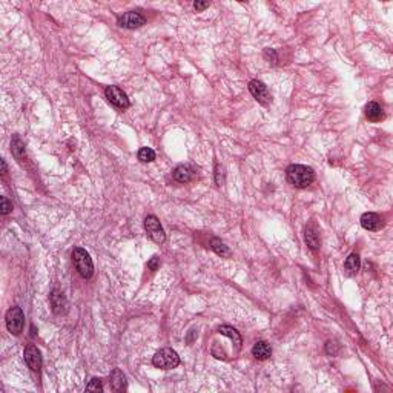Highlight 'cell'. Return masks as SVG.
Returning a JSON list of instances; mask_svg holds the SVG:
<instances>
[{
	"mask_svg": "<svg viewBox=\"0 0 393 393\" xmlns=\"http://www.w3.org/2000/svg\"><path fill=\"white\" fill-rule=\"evenodd\" d=\"M286 175H287V181L298 189H304L310 186L313 180H315L313 169L304 165H290L286 169Z\"/></svg>",
	"mask_w": 393,
	"mask_h": 393,
	"instance_id": "obj_1",
	"label": "cell"
},
{
	"mask_svg": "<svg viewBox=\"0 0 393 393\" xmlns=\"http://www.w3.org/2000/svg\"><path fill=\"white\" fill-rule=\"evenodd\" d=\"M152 364H154L157 369L171 370V369L178 367V364H180V357H178V353H177L174 349L165 347V349L159 350V352H157L155 355H154Z\"/></svg>",
	"mask_w": 393,
	"mask_h": 393,
	"instance_id": "obj_2",
	"label": "cell"
},
{
	"mask_svg": "<svg viewBox=\"0 0 393 393\" xmlns=\"http://www.w3.org/2000/svg\"><path fill=\"white\" fill-rule=\"evenodd\" d=\"M72 261H74V266H75L77 272L80 273L83 278H91L92 277L94 264H92V260H91L89 254L85 249L75 248L72 251Z\"/></svg>",
	"mask_w": 393,
	"mask_h": 393,
	"instance_id": "obj_3",
	"label": "cell"
},
{
	"mask_svg": "<svg viewBox=\"0 0 393 393\" xmlns=\"http://www.w3.org/2000/svg\"><path fill=\"white\" fill-rule=\"evenodd\" d=\"M5 321H7V329L10 330V333H13V335H20L22 330H23V326H25V315H23L22 309H20L19 306L11 307V309L7 312Z\"/></svg>",
	"mask_w": 393,
	"mask_h": 393,
	"instance_id": "obj_4",
	"label": "cell"
},
{
	"mask_svg": "<svg viewBox=\"0 0 393 393\" xmlns=\"http://www.w3.org/2000/svg\"><path fill=\"white\" fill-rule=\"evenodd\" d=\"M144 229H146V233L149 235V238L157 243V244H162L165 243L166 240V233L160 224V220L157 218L155 215H148L144 218Z\"/></svg>",
	"mask_w": 393,
	"mask_h": 393,
	"instance_id": "obj_5",
	"label": "cell"
},
{
	"mask_svg": "<svg viewBox=\"0 0 393 393\" xmlns=\"http://www.w3.org/2000/svg\"><path fill=\"white\" fill-rule=\"evenodd\" d=\"M105 95H106V99H108V102L112 105V106H115L117 109H126V108H129V99H128V95H126V92L125 91H122L119 86H106V89H105Z\"/></svg>",
	"mask_w": 393,
	"mask_h": 393,
	"instance_id": "obj_6",
	"label": "cell"
},
{
	"mask_svg": "<svg viewBox=\"0 0 393 393\" xmlns=\"http://www.w3.org/2000/svg\"><path fill=\"white\" fill-rule=\"evenodd\" d=\"M23 358L26 366L32 370V372H40L42 369V353L38 350L34 344H28L25 347L23 352Z\"/></svg>",
	"mask_w": 393,
	"mask_h": 393,
	"instance_id": "obj_7",
	"label": "cell"
},
{
	"mask_svg": "<svg viewBox=\"0 0 393 393\" xmlns=\"http://www.w3.org/2000/svg\"><path fill=\"white\" fill-rule=\"evenodd\" d=\"M146 23V19L141 13L138 11H129V13H125L123 16L119 17V20H117V25L122 26V28H126V29H135V28H140Z\"/></svg>",
	"mask_w": 393,
	"mask_h": 393,
	"instance_id": "obj_8",
	"label": "cell"
},
{
	"mask_svg": "<svg viewBox=\"0 0 393 393\" xmlns=\"http://www.w3.org/2000/svg\"><path fill=\"white\" fill-rule=\"evenodd\" d=\"M249 91H251V94L254 95V99H255L258 103H261V105H269L270 100H272L267 86H266L263 82H260V80H252V82L249 83Z\"/></svg>",
	"mask_w": 393,
	"mask_h": 393,
	"instance_id": "obj_9",
	"label": "cell"
},
{
	"mask_svg": "<svg viewBox=\"0 0 393 393\" xmlns=\"http://www.w3.org/2000/svg\"><path fill=\"white\" fill-rule=\"evenodd\" d=\"M304 240L307 243V246L313 251L320 249L321 246V238H320V230L317 227V224L310 221L307 226H306V230H304Z\"/></svg>",
	"mask_w": 393,
	"mask_h": 393,
	"instance_id": "obj_10",
	"label": "cell"
},
{
	"mask_svg": "<svg viewBox=\"0 0 393 393\" xmlns=\"http://www.w3.org/2000/svg\"><path fill=\"white\" fill-rule=\"evenodd\" d=\"M361 226H363L366 230L375 232V230H379V229L384 226V223H382V218H381L378 214H375V212H366V214H363V217H361Z\"/></svg>",
	"mask_w": 393,
	"mask_h": 393,
	"instance_id": "obj_11",
	"label": "cell"
},
{
	"mask_svg": "<svg viewBox=\"0 0 393 393\" xmlns=\"http://www.w3.org/2000/svg\"><path fill=\"white\" fill-rule=\"evenodd\" d=\"M217 332H218L220 335H223V336H227V338L232 341V344L235 346V350H237V353L240 352L241 344H243V339H241V335L238 333L237 329H233V327H230V326H220V327L217 329Z\"/></svg>",
	"mask_w": 393,
	"mask_h": 393,
	"instance_id": "obj_12",
	"label": "cell"
},
{
	"mask_svg": "<svg viewBox=\"0 0 393 393\" xmlns=\"http://www.w3.org/2000/svg\"><path fill=\"white\" fill-rule=\"evenodd\" d=\"M50 300H51L53 312L57 313V315H62V313H65L68 310V301L60 290H53Z\"/></svg>",
	"mask_w": 393,
	"mask_h": 393,
	"instance_id": "obj_13",
	"label": "cell"
},
{
	"mask_svg": "<svg viewBox=\"0 0 393 393\" xmlns=\"http://www.w3.org/2000/svg\"><path fill=\"white\" fill-rule=\"evenodd\" d=\"M252 355L255 360L258 361H264V360H269L270 355H272V347L267 341H258L255 342V346L252 347Z\"/></svg>",
	"mask_w": 393,
	"mask_h": 393,
	"instance_id": "obj_14",
	"label": "cell"
},
{
	"mask_svg": "<svg viewBox=\"0 0 393 393\" xmlns=\"http://www.w3.org/2000/svg\"><path fill=\"white\" fill-rule=\"evenodd\" d=\"M111 387L115 391H125L128 388V381L120 369H114L111 373Z\"/></svg>",
	"mask_w": 393,
	"mask_h": 393,
	"instance_id": "obj_15",
	"label": "cell"
},
{
	"mask_svg": "<svg viewBox=\"0 0 393 393\" xmlns=\"http://www.w3.org/2000/svg\"><path fill=\"white\" fill-rule=\"evenodd\" d=\"M193 175H195V172L189 165H181V166L175 168L174 172H172L174 180L178 181V183H189L193 178Z\"/></svg>",
	"mask_w": 393,
	"mask_h": 393,
	"instance_id": "obj_16",
	"label": "cell"
},
{
	"mask_svg": "<svg viewBox=\"0 0 393 393\" xmlns=\"http://www.w3.org/2000/svg\"><path fill=\"white\" fill-rule=\"evenodd\" d=\"M364 114H366V117L370 122H379V120L384 119V111H382V108L376 102L367 103L366 109H364Z\"/></svg>",
	"mask_w": 393,
	"mask_h": 393,
	"instance_id": "obj_17",
	"label": "cell"
},
{
	"mask_svg": "<svg viewBox=\"0 0 393 393\" xmlns=\"http://www.w3.org/2000/svg\"><path fill=\"white\" fill-rule=\"evenodd\" d=\"M11 152L19 162H22L26 157V149H25V143L22 141V138L19 135H14L11 140Z\"/></svg>",
	"mask_w": 393,
	"mask_h": 393,
	"instance_id": "obj_18",
	"label": "cell"
},
{
	"mask_svg": "<svg viewBox=\"0 0 393 393\" xmlns=\"http://www.w3.org/2000/svg\"><path fill=\"white\" fill-rule=\"evenodd\" d=\"M344 267L349 273H357L361 267V260H360V255L358 254H350L347 258H346V263H344Z\"/></svg>",
	"mask_w": 393,
	"mask_h": 393,
	"instance_id": "obj_19",
	"label": "cell"
},
{
	"mask_svg": "<svg viewBox=\"0 0 393 393\" xmlns=\"http://www.w3.org/2000/svg\"><path fill=\"white\" fill-rule=\"evenodd\" d=\"M211 248H212V251H214L217 255H220V257H230V251H229V248H227L221 240H218V238H212V241H211Z\"/></svg>",
	"mask_w": 393,
	"mask_h": 393,
	"instance_id": "obj_20",
	"label": "cell"
},
{
	"mask_svg": "<svg viewBox=\"0 0 393 393\" xmlns=\"http://www.w3.org/2000/svg\"><path fill=\"white\" fill-rule=\"evenodd\" d=\"M138 160L143 163H151L155 160V152L151 148H141L138 151Z\"/></svg>",
	"mask_w": 393,
	"mask_h": 393,
	"instance_id": "obj_21",
	"label": "cell"
},
{
	"mask_svg": "<svg viewBox=\"0 0 393 393\" xmlns=\"http://www.w3.org/2000/svg\"><path fill=\"white\" fill-rule=\"evenodd\" d=\"M86 390L88 391H103V384H102V379L99 378H92L88 385H86Z\"/></svg>",
	"mask_w": 393,
	"mask_h": 393,
	"instance_id": "obj_22",
	"label": "cell"
},
{
	"mask_svg": "<svg viewBox=\"0 0 393 393\" xmlns=\"http://www.w3.org/2000/svg\"><path fill=\"white\" fill-rule=\"evenodd\" d=\"M0 203H2V206H0V212H2V215H8L13 211V203L8 202L7 197H2V199H0Z\"/></svg>",
	"mask_w": 393,
	"mask_h": 393,
	"instance_id": "obj_23",
	"label": "cell"
},
{
	"mask_svg": "<svg viewBox=\"0 0 393 393\" xmlns=\"http://www.w3.org/2000/svg\"><path fill=\"white\" fill-rule=\"evenodd\" d=\"M160 267V258L157 257V255H154L149 261H148V269L149 270H157Z\"/></svg>",
	"mask_w": 393,
	"mask_h": 393,
	"instance_id": "obj_24",
	"label": "cell"
},
{
	"mask_svg": "<svg viewBox=\"0 0 393 393\" xmlns=\"http://www.w3.org/2000/svg\"><path fill=\"white\" fill-rule=\"evenodd\" d=\"M338 344L335 342V341H327V344H326V352L329 353V355H336V352H338Z\"/></svg>",
	"mask_w": 393,
	"mask_h": 393,
	"instance_id": "obj_25",
	"label": "cell"
},
{
	"mask_svg": "<svg viewBox=\"0 0 393 393\" xmlns=\"http://www.w3.org/2000/svg\"><path fill=\"white\" fill-rule=\"evenodd\" d=\"M209 2H200V0H197V2L193 4V8H195V11L197 13H202V11H205L206 8H209Z\"/></svg>",
	"mask_w": 393,
	"mask_h": 393,
	"instance_id": "obj_26",
	"label": "cell"
},
{
	"mask_svg": "<svg viewBox=\"0 0 393 393\" xmlns=\"http://www.w3.org/2000/svg\"><path fill=\"white\" fill-rule=\"evenodd\" d=\"M215 177H217V184L218 186H221L223 184V171H221V168L217 165V174H215Z\"/></svg>",
	"mask_w": 393,
	"mask_h": 393,
	"instance_id": "obj_27",
	"label": "cell"
},
{
	"mask_svg": "<svg viewBox=\"0 0 393 393\" xmlns=\"http://www.w3.org/2000/svg\"><path fill=\"white\" fill-rule=\"evenodd\" d=\"M0 163H2V174H4V175H7V171H8V169H7V162L2 159V162H0Z\"/></svg>",
	"mask_w": 393,
	"mask_h": 393,
	"instance_id": "obj_28",
	"label": "cell"
},
{
	"mask_svg": "<svg viewBox=\"0 0 393 393\" xmlns=\"http://www.w3.org/2000/svg\"><path fill=\"white\" fill-rule=\"evenodd\" d=\"M195 333H197V332H195V330H190V333H189V336H187V342H189V344H190V342H192V339H193V336H195Z\"/></svg>",
	"mask_w": 393,
	"mask_h": 393,
	"instance_id": "obj_29",
	"label": "cell"
}]
</instances>
